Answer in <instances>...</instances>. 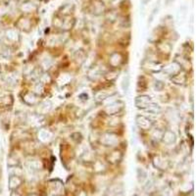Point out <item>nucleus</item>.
I'll list each match as a JSON object with an SVG mask.
<instances>
[{
	"label": "nucleus",
	"instance_id": "obj_19",
	"mask_svg": "<svg viewBox=\"0 0 196 196\" xmlns=\"http://www.w3.org/2000/svg\"><path fill=\"white\" fill-rule=\"evenodd\" d=\"M38 138L40 139V141L42 142H47L51 139V133L50 131H45V130H41L38 132Z\"/></svg>",
	"mask_w": 196,
	"mask_h": 196
},
{
	"label": "nucleus",
	"instance_id": "obj_8",
	"mask_svg": "<svg viewBox=\"0 0 196 196\" xmlns=\"http://www.w3.org/2000/svg\"><path fill=\"white\" fill-rule=\"evenodd\" d=\"M106 159L111 164H118L122 159V152L120 149H114L111 152H109Z\"/></svg>",
	"mask_w": 196,
	"mask_h": 196
},
{
	"label": "nucleus",
	"instance_id": "obj_12",
	"mask_svg": "<svg viewBox=\"0 0 196 196\" xmlns=\"http://www.w3.org/2000/svg\"><path fill=\"white\" fill-rule=\"evenodd\" d=\"M171 81L173 82L175 84H183L186 82V75L183 72H179L177 74H176L175 76L171 77Z\"/></svg>",
	"mask_w": 196,
	"mask_h": 196
},
{
	"label": "nucleus",
	"instance_id": "obj_26",
	"mask_svg": "<svg viewBox=\"0 0 196 196\" xmlns=\"http://www.w3.org/2000/svg\"><path fill=\"white\" fill-rule=\"evenodd\" d=\"M164 87H165V84H164L162 82H160V81H157V82H155V84H154V88H155L156 90L160 91V90H162V89L164 88Z\"/></svg>",
	"mask_w": 196,
	"mask_h": 196
},
{
	"label": "nucleus",
	"instance_id": "obj_6",
	"mask_svg": "<svg viewBox=\"0 0 196 196\" xmlns=\"http://www.w3.org/2000/svg\"><path fill=\"white\" fill-rule=\"evenodd\" d=\"M180 63H177L176 61H175V62L173 63H171L169 65H167L166 67H164V68L162 69L164 71L165 74H167L168 76H171V77H173L175 76L176 74H177L179 72L181 71V68H180Z\"/></svg>",
	"mask_w": 196,
	"mask_h": 196
},
{
	"label": "nucleus",
	"instance_id": "obj_20",
	"mask_svg": "<svg viewBox=\"0 0 196 196\" xmlns=\"http://www.w3.org/2000/svg\"><path fill=\"white\" fill-rule=\"evenodd\" d=\"M130 82H131L130 76H128V74H126V76L122 78V89L125 93H127L128 88H130Z\"/></svg>",
	"mask_w": 196,
	"mask_h": 196
},
{
	"label": "nucleus",
	"instance_id": "obj_24",
	"mask_svg": "<svg viewBox=\"0 0 196 196\" xmlns=\"http://www.w3.org/2000/svg\"><path fill=\"white\" fill-rule=\"evenodd\" d=\"M9 182H10V187L11 188H15L21 183V180H20V177L18 176H13L10 177V181Z\"/></svg>",
	"mask_w": 196,
	"mask_h": 196
},
{
	"label": "nucleus",
	"instance_id": "obj_25",
	"mask_svg": "<svg viewBox=\"0 0 196 196\" xmlns=\"http://www.w3.org/2000/svg\"><path fill=\"white\" fill-rule=\"evenodd\" d=\"M40 108H41V112H42V113H46V112H48L49 110L51 109V103L49 102V101L44 102V103L41 105Z\"/></svg>",
	"mask_w": 196,
	"mask_h": 196
},
{
	"label": "nucleus",
	"instance_id": "obj_2",
	"mask_svg": "<svg viewBox=\"0 0 196 196\" xmlns=\"http://www.w3.org/2000/svg\"><path fill=\"white\" fill-rule=\"evenodd\" d=\"M125 109V103L122 100H116L113 101L112 103H110L109 105H107L104 109V112H105L108 116H116L120 114L122 111H124Z\"/></svg>",
	"mask_w": 196,
	"mask_h": 196
},
{
	"label": "nucleus",
	"instance_id": "obj_4",
	"mask_svg": "<svg viewBox=\"0 0 196 196\" xmlns=\"http://www.w3.org/2000/svg\"><path fill=\"white\" fill-rule=\"evenodd\" d=\"M23 101L29 106L38 105L39 103V96L35 94L34 92H30V91H27L23 94Z\"/></svg>",
	"mask_w": 196,
	"mask_h": 196
},
{
	"label": "nucleus",
	"instance_id": "obj_1",
	"mask_svg": "<svg viewBox=\"0 0 196 196\" xmlns=\"http://www.w3.org/2000/svg\"><path fill=\"white\" fill-rule=\"evenodd\" d=\"M99 142L106 147H114L119 143V136L114 132H105L99 137Z\"/></svg>",
	"mask_w": 196,
	"mask_h": 196
},
{
	"label": "nucleus",
	"instance_id": "obj_23",
	"mask_svg": "<svg viewBox=\"0 0 196 196\" xmlns=\"http://www.w3.org/2000/svg\"><path fill=\"white\" fill-rule=\"evenodd\" d=\"M108 94L105 92V91H98V92H96V94H95V100L97 101V102H102V101H104V100H106L107 98H108Z\"/></svg>",
	"mask_w": 196,
	"mask_h": 196
},
{
	"label": "nucleus",
	"instance_id": "obj_22",
	"mask_svg": "<svg viewBox=\"0 0 196 196\" xmlns=\"http://www.w3.org/2000/svg\"><path fill=\"white\" fill-rule=\"evenodd\" d=\"M10 48L8 46H1L0 47V57L3 59H7L10 57Z\"/></svg>",
	"mask_w": 196,
	"mask_h": 196
},
{
	"label": "nucleus",
	"instance_id": "obj_27",
	"mask_svg": "<svg viewBox=\"0 0 196 196\" xmlns=\"http://www.w3.org/2000/svg\"><path fill=\"white\" fill-rule=\"evenodd\" d=\"M0 42H1V35H0Z\"/></svg>",
	"mask_w": 196,
	"mask_h": 196
},
{
	"label": "nucleus",
	"instance_id": "obj_21",
	"mask_svg": "<svg viewBox=\"0 0 196 196\" xmlns=\"http://www.w3.org/2000/svg\"><path fill=\"white\" fill-rule=\"evenodd\" d=\"M163 131H160L159 128H156V130H153L151 132V138L154 140L155 142L161 141L162 139V136H163Z\"/></svg>",
	"mask_w": 196,
	"mask_h": 196
},
{
	"label": "nucleus",
	"instance_id": "obj_11",
	"mask_svg": "<svg viewBox=\"0 0 196 196\" xmlns=\"http://www.w3.org/2000/svg\"><path fill=\"white\" fill-rule=\"evenodd\" d=\"M144 67H145V69H147L151 73H159L163 69V67L160 63L154 62V61H147Z\"/></svg>",
	"mask_w": 196,
	"mask_h": 196
},
{
	"label": "nucleus",
	"instance_id": "obj_9",
	"mask_svg": "<svg viewBox=\"0 0 196 196\" xmlns=\"http://www.w3.org/2000/svg\"><path fill=\"white\" fill-rule=\"evenodd\" d=\"M161 141H163L165 144H167V145H172V144L176 143V133L174 131H170V130L164 131Z\"/></svg>",
	"mask_w": 196,
	"mask_h": 196
},
{
	"label": "nucleus",
	"instance_id": "obj_16",
	"mask_svg": "<svg viewBox=\"0 0 196 196\" xmlns=\"http://www.w3.org/2000/svg\"><path fill=\"white\" fill-rule=\"evenodd\" d=\"M153 164H154V166L156 168H159V169H162V168H165L167 165V161L165 160L164 158H162L161 156H155L154 159H153Z\"/></svg>",
	"mask_w": 196,
	"mask_h": 196
},
{
	"label": "nucleus",
	"instance_id": "obj_5",
	"mask_svg": "<svg viewBox=\"0 0 196 196\" xmlns=\"http://www.w3.org/2000/svg\"><path fill=\"white\" fill-rule=\"evenodd\" d=\"M152 102H153L152 98L148 95H139L136 98V100H134L136 106L138 109H141V110L146 109L149 104H151Z\"/></svg>",
	"mask_w": 196,
	"mask_h": 196
},
{
	"label": "nucleus",
	"instance_id": "obj_15",
	"mask_svg": "<svg viewBox=\"0 0 196 196\" xmlns=\"http://www.w3.org/2000/svg\"><path fill=\"white\" fill-rule=\"evenodd\" d=\"M144 111L147 112V113H149V114H152V115H157L159 113H161L162 109H161L160 106L158 105V104L152 102L151 104H149L148 107H147L146 109H144Z\"/></svg>",
	"mask_w": 196,
	"mask_h": 196
},
{
	"label": "nucleus",
	"instance_id": "obj_7",
	"mask_svg": "<svg viewBox=\"0 0 196 196\" xmlns=\"http://www.w3.org/2000/svg\"><path fill=\"white\" fill-rule=\"evenodd\" d=\"M124 63V57L119 52L113 53L109 58V65L112 67L113 69L119 68V67Z\"/></svg>",
	"mask_w": 196,
	"mask_h": 196
},
{
	"label": "nucleus",
	"instance_id": "obj_28",
	"mask_svg": "<svg viewBox=\"0 0 196 196\" xmlns=\"http://www.w3.org/2000/svg\"><path fill=\"white\" fill-rule=\"evenodd\" d=\"M0 75H1V69H0Z\"/></svg>",
	"mask_w": 196,
	"mask_h": 196
},
{
	"label": "nucleus",
	"instance_id": "obj_18",
	"mask_svg": "<svg viewBox=\"0 0 196 196\" xmlns=\"http://www.w3.org/2000/svg\"><path fill=\"white\" fill-rule=\"evenodd\" d=\"M13 103V98L11 95H4L0 97V107H8Z\"/></svg>",
	"mask_w": 196,
	"mask_h": 196
},
{
	"label": "nucleus",
	"instance_id": "obj_14",
	"mask_svg": "<svg viewBox=\"0 0 196 196\" xmlns=\"http://www.w3.org/2000/svg\"><path fill=\"white\" fill-rule=\"evenodd\" d=\"M5 36L6 38L11 42H17L19 41V38H20L19 33H17L16 29H8L5 33Z\"/></svg>",
	"mask_w": 196,
	"mask_h": 196
},
{
	"label": "nucleus",
	"instance_id": "obj_10",
	"mask_svg": "<svg viewBox=\"0 0 196 196\" xmlns=\"http://www.w3.org/2000/svg\"><path fill=\"white\" fill-rule=\"evenodd\" d=\"M101 76H102V71L99 66H93L92 68L89 69L87 73V77L91 81H97Z\"/></svg>",
	"mask_w": 196,
	"mask_h": 196
},
{
	"label": "nucleus",
	"instance_id": "obj_13",
	"mask_svg": "<svg viewBox=\"0 0 196 196\" xmlns=\"http://www.w3.org/2000/svg\"><path fill=\"white\" fill-rule=\"evenodd\" d=\"M17 27L24 32H29L32 29V24H30V21L27 18H22V19L17 23Z\"/></svg>",
	"mask_w": 196,
	"mask_h": 196
},
{
	"label": "nucleus",
	"instance_id": "obj_3",
	"mask_svg": "<svg viewBox=\"0 0 196 196\" xmlns=\"http://www.w3.org/2000/svg\"><path fill=\"white\" fill-rule=\"evenodd\" d=\"M136 126L141 131H150L153 127V122L143 115H137L136 118Z\"/></svg>",
	"mask_w": 196,
	"mask_h": 196
},
{
	"label": "nucleus",
	"instance_id": "obj_17",
	"mask_svg": "<svg viewBox=\"0 0 196 196\" xmlns=\"http://www.w3.org/2000/svg\"><path fill=\"white\" fill-rule=\"evenodd\" d=\"M159 51H160L161 53H164V54H170L171 51H172V46L170 43H167V42H162V43H158L157 45Z\"/></svg>",
	"mask_w": 196,
	"mask_h": 196
}]
</instances>
